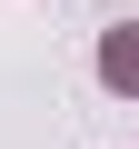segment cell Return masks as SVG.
<instances>
[{"label":"cell","mask_w":139,"mask_h":149,"mask_svg":"<svg viewBox=\"0 0 139 149\" xmlns=\"http://www.w3.org/2000/svg\"><path fill=\"white\" fill-rule=\"evenodd\" d=\"M90 70H99V90H109V100H139V20H109Z\"/></svg>","instance_id":"6da1fadb"}]
</instances>
